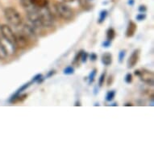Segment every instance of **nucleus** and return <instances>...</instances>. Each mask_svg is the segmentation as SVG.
Here are the masks:
<instances>
[{
    "mask_svg": "<svg viewBox=\"0 0 154 154\" xmlns=\"http://www.w3.org/2000/svg\"><path fill=\"white\" fill-rule=\"evenodd\" d=\"M4 15L8 23L15 28L20 26L23 23L22 16L15 8H11V7L7 8L4 10Z\"/></svg>",
    "mask_w": 154,
    "mask_h": 154,
    "instance_id": "f257e3e1",
    "label": "nucleus"
},
{
    "mask_svg": "<svg viewBox=\"0 0 154 154\" xmlns=\"http://www.w3.org/2000/svg\"><path fill=\"white\" fill-rule=\"evenodd\" d=\"M40 23L42 28H50L54 24V17L48 6L40 8Z\"/></svg>",
    "mask_w": 154,
    "mask_h": 154,
    "instance_id": "f03ea898",
    "label": "nucleus"
},
{
    "mask_svg": "<svg viewBox=\"0 0 154 154\" xmlns=\"http://www.w3.org/2000/svg\"><path fill=\"white\" fill-rule=\"evenodd\" d=\"M1 35L14 49L16 48V35L9 26L7 24L1 26Z\"/></svg>",
    "mask_w": 154,
    "mask_h": 154,
    "instance_id": "7ed1b4c3",
    "label": "nucleus"
},
{
    "mask_svg": "<svg viewBox=\"0 0 154 154\" xmlns=\"http://www.w3.org/2000/svg\"><path fill=\"white\" fill-rule=\"evenodd\" d=\"M55 9L57 13L65 20H69L73 16V11L68 5L64 3H56Z\"/></svg>",
    "mask_w": 154,
    "mask_h": 154,
    "instance_id": "20e7f679",
    "label": "nucleus"
},
{
    "mask_svg": "<svg viewBox=\"0 0 154 154\" xmlns=\"http://www.w3.org/2000/svg\"><path fill=\"white\" fill-rule=\"evenodd\" d=\"M135 74L139 77L141 81L146 83L149 86H153V73L151 71L147 69H141V70H136Z\"/></svg>",
    "mask_w": 154,
    "mask_h": 154,
    "instance_id": "39448f33",
    "label": "nucleus"
},
{
    "mask_svg": "<svg viewBox=\"0 0 154 154\" xmlns=\"http://www.w3.org/2000/svg\"><path fill=\"white\" fill-rule=\"evenodd\" d=\"M138 59H139V50H135L129 57L128 61V68L134 67L138 62Z\"/></svg>",
    "mask_w": 154,
    "mask_h": 154,
    "instance_id": "423d86ee",
    "label": "nucleus"
},
{
    "mask_svg": "<svg viewBox=\"0 0 154 154\" xmlns=\"http://www.w3.org/2000/svg\"><path fill=\"white\" fill-rule=\"evenodd\" d=\"M137 24L134 23L133 21H130L126 31V36L127 37H131L133 36L136 31H137Z\"/></svg>",
    "mask_w": 154,
    "mask_h": 154,
    "instance_id": "0eeeda50",
    "label": "nucleus"
},
{
    "mask_svg": "<svg viewBox=\"0 0 154 154\" xmlns=\"http://www.w3.org/2000/svg\"><path fill=\"white\" fill-rule=\"evenodd\" d=\"M102 62L105 66H110L112 62V55L110 53H105L102 55Z\"/></svg>",
    "mask_w": 154,
    "mask_h": 154,
    "instance_id": "6e6552de",
    "label": "nucleus"
},
{
    "mask_svg": "<svg viewBox=\"0 0 154 154\" xmlns=\"http://www.w3.org/2000/svg\"><path fill=\"white\" fill-rule=\"evenodd\" d=\"M30 2L37 8H45L48 4V0H30Z\"/></svg>",
    "mask_w": 154,
    "mask_h": 154,
    "instance_id": "1a4fd4ad",
    "label": "nucleus"
},
{
    "mask_svg": "<svg viewBox=\"0 0 154 154\" xmlns=\"http://www.w3.org/2000/svg\"><path fill=\"white\" fill-rule=\"evenodd\" d=\"M8 50L0 39V60H3L8 57Z\"/></svg>",
    "mask_w": 154,
    "mask_h": 154,
    "instance_id": "9d476101",
    "label": "nucleus"
},
{
    "mask_svg": "<svg viewBox=\"0 0 154 154\" xmlns=\"http://www.w3.org/2000/svg\"><path fill=\"white\" fill-rule=\"evenodd\" d=\"M116 36V32L114 30L113 28H109L107 32H106V38H107V41H111L113 40L114 38Z\"/></svg>",
    "mask_w": 154,
    "mask_h": 154,
    "instance_id": "9b49d317",
    "label": "nucleus"
},
{
    "mask_svg": "<svg viewBox=\"0 0 154 154\" xmlns=\"http://www.w3.org/2000/svg\"><path fill=\"white\" fill-rule=\"evenodd\" d=\"M106 16H107V11L106 10L102 11L100 12V15H99V23H102L105 20H106Z\"/></svg>",
    "mask_w": 154,
    "mask_h": 154,
    "instance_id": "f8f14e48",
    "label": "nucleus"
},
{
    "mask_svg": "<svg viewBox=\"0 0 154 154\" xmlns=\"http://www.w3.org/2000/svg\"><path fill=\"white\" fill-rule=\"evenodd\" d=\"M115 96H116V91H109L108 93L106 94V101H109V102L111 101V100H113V99H114Z\"/></svg>",
    "mask_w": 154,
    "mask_h": 154,
    "instance_id": "ddd939ff",
    "label": "nucleus"
},
{
    "mask_svg": "<svg viewBox=\"0 0 154 154\" xmlns=\"http://www.w3.org/2000/svg\"><path fill=\"white\" fill-rule=\"evenodd\" d=\"M96 72H97V69H93L92 72L90 73V75H89V82H90V83H92L94 82V77H95L96 75Z\"/></svg>",
    "mask_w": 154,
    "mask_h": 154,
    "instance_id": "4468645a",
    "label": "nucleus"
},
{
    "mask_svg": "<svg viewBox=\"0 0 154 154\" xmlns=\"http://www.w3.org/2000/svg\"><path fill=\"white\" fill-rule=\"evenodd\" d=\"M73 72H74V69H73L72 66H68V67H66V68L64 69V73H65V74H67V75L73 74Z\"/></svg>",
    "mask_w": 154,
    "mask_h": 154,
    "instance_id": "2eb2a0df",
    "label": "nucleus"
},
{
    "mask_svg": "<svg viewBox=\"0 0 154 154\" xmlns=\"http://www.w3.org/2000/svg\"><path fill=\"white\" fill-rule=\"evenodd\" d=\"M105 76H106V73L104 72L101 74L100 78H99V86H103V84L104 83V80H105Z\"/></svg>",
    "mask_w": 154,
    "mask_h": 154,
    "instance_id": "dca6fc26",
    "label": "nucleus"
},
{
    "mask_svg": "<svg viewBox=\"0 0 154 154\" xmlns=\"http://www.w3.org/2000/svg\"><path fill=\"white\" fill-rule=\"evenodd\" d=\"M125 82L127 83H131L132 82V75L131 73H128L126 76H125Z\"/></svg>",
    "mask_w": 154,
    "mask_h": 154,
    "instance_id": "f3484780",
    "label": "nucleus"
},
{
    "mask_svg": "<svg viewBox=\"0 0 154 154\" xmlns=\"http://www.w3.org/2000/svg\"><path fill=\"white\" fill-rule=\"evenodd\" d=\"M82 53H83V51L82 50V51H80V52H79V53H78L77 55H76V57H74V61H73V63H76V62L79 61V60H80V58L82 57Z\"/></svg>",
    "mask_w": 154,
    "mask_h": 154,
    "instance_id": "a211bd4d",
    "label": "nucleus"
},
{
    "mask_svg": "<svg viewBox=\"0 0 154 154\" xmlns=\"http://www.w3.org/2000/svg\"><path fill=\"white\" fill-rule=\"evenodd\" d=\"M124 57H125V51H124V50L120 51V53H119V62H122L123 59L124 58Z\"/></svg>",
    "mask_w": 154,
    "mask_h": 154,
    "instance_id": "6ab92c4d",
    "label": "nucleus"
},
{
    "mask_svg": "<svg viewBox=\"0 0 154 154\" xmlns=\"http://www.w3.org/2000/svg\"><path fill=\"white\" fill-rule=\"evenodd\" d=\"M145 17H146V15H144V14H139V15L137 16V20L139 21H141L143 20H144Z\"/></svg>",
    "mask_w": 154,
    "mask_h": 154,
    "instance_id": "aec40b11",
    "label": "nucleus"
},
{
    "mask_svg": "<svg viewBox=\"0 0 154 154\" xmlns=\"http://www.w3.org/2000/svg\"><path fill=\"white\" fill-rule=\"evenodd\" d=\"M41 77H42V75H41V74H37V75H35V77L33 78L32 82H34L38 81V82H40V79H41Z\"/></svg>",
    "mask_w": 154,
    "mask_h": 154,
    "instance_id": "412c9836",
    "label": "nucleus"
},
{
    "mask_svg": "<svg viewBox=\"0 0 154 154\" xmlns=\"http://www.w3.org/2000/svg\"><path fill=\"white\" fill-rule=\"evenodd\" d=\"M82 62H86V57H87V53H86V52H83V53H82Z\"/></svg>",
    "mask_w": 154,
    "mask_h": 154,
    "instance_id": "4be33fe9",
    "label": "nucleus"
},
{
    "mask_svg": "<svg viewBox=\"0 0 154 154\" xmlns=\"http://www.w3.org/2000/svg\"><path fill=\"white\" fill-rule=\"evenodd\" d=\"M110 45H111V41H106L103 43V47H106V48H107V47H109Z\"/></svg>",
    "mask_w": 154,
    "mask_h": 154,
    "instance_id": "5701e85b",
    "label": "nucleus"
},
{
    "mask_svg": "<svg viewBox=\"0 0 154 154\" xmlns=\"http://www.w3.org/2000/svg\"><path fill=\"white\" fill-rule=\"evenodd\" d=\"M140 11H141V12H144L145 11H146V8L144 7V6H140L139 8Z\"/></svg>",
    "mask_w": 154,
    "mask_h": 154,
    "instance_id": "b1692460",
    "label": "nucleus"
},
{
    "mask_svg": "<svg viewBox=\"0 0 154 154\" xmlns=\"http://www.w3.org/2000/svg\"><path fill=\"white\" fill-rule=\"evenodd\" d=\"M91 60H92V61H95L96 59H97V56L95 55V54H91Z\"/></svg>",
    "mask_w": 154,
    "mask_h": 154,
    "instance_id": "393cba45",
    "label": "nucleus"
},
{
    "mask_svg": "<svg viewBox=\"0 0 154 154\" xmlns=\"http://www.w3.org/2000/svg\"><path fill=\"white\" fill-rule=\"evenodd\" d=\"M64 1H66V2H73V0H64Z\"/></svg>",
    "mask_w": 154,
    "mask_h": 154,
    "instance_id": "a878e982",
    "label": "nucleus"
},
{
    "mask_svg": "<svg viewBox=\"0 0 154 154\" xmlns=\"http://www.w3.org/2000/svg\"><path fill=\"white\" fill-rule=\"evenodd\" d=\"M125 106H132V104H131V103H128V104H126V105H125Z\"/></svg>",
    "mask_w": 154,
    "mask_h": 154,
    "instance_id": "bb28decb",
    "label": "nucleus"
},
{
    "mask_svg": "<svg viewBox=\"0 0 154 154\" xmlns=\"http://www.w3.org/2000/svg\"><path fill=\"white\" fill-rule=\"evenodd\" d=\"M2 35H1V26H0V37H1Z\"/></svg>",
    "mask_w": 154,
    "mask_h": 154,
    "instance_id": "cd10ccee",
    "label": "nucleus"
}]
</instances>
